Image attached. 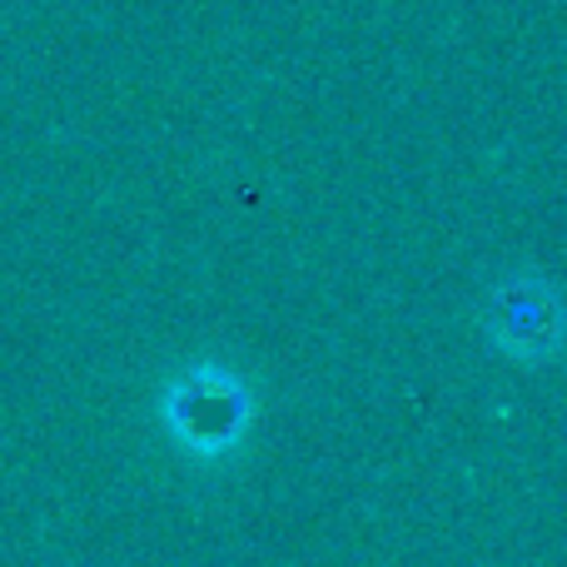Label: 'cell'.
Listing matches in <instances>:
<instances>
[{
  "instance_id": "obj_1",
  "label": "cell",
  "mask_w": 567,
  "mask_h": 567,
  "mask_svg": "<svg viewBox=\"0 0 567 567\" xmlns=\"http://www.w3.org/2000/svg\"><path fill=\"white\" fill-rule=\"evenodd\" d=\"M239 419H245V399L235 389L225 393H199V389H179L175 393V429L185 433L199 449H219L239 433Z\"/></svg>"
}]
</instances>
